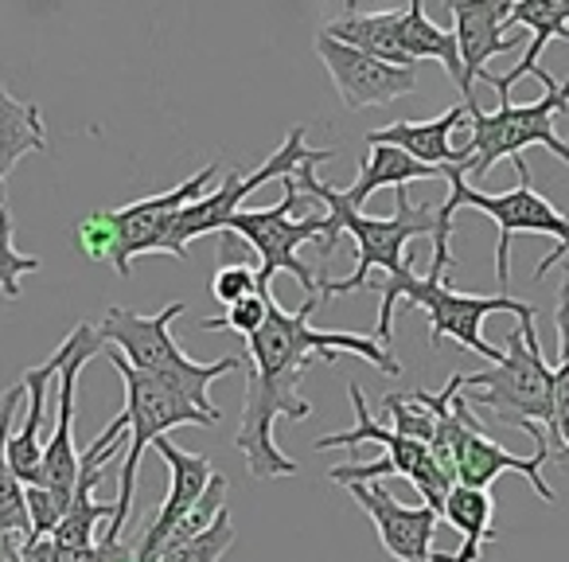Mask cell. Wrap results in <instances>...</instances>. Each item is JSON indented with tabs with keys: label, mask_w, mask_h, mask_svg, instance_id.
<instances>
[{
	"label": "cell",
	"mask_w": 569,
	"mask_h": 562,
	"mask_svg": "<svg viewBox=\"0 0 569 562\" xmlns=\"http://www.w3.org/2000/svg\"><path fill=\"white\" fill-rule=\"evenodd\" d=\"M320 297H305L301 309L284 313L273 297L269 317L258 333L246 341L250 352V379H246L242 422H238L234 450L246 457L250 473L258 481L277 476H297L301 465L284 457L277 445V422H305L312 414V403L297 391L312 364H336L340 356H359L382 375H402V364L390 356V348L379 336L359 333H325L312 325Z\"/></svg>",
	"instance_id": "obj_1"
},
{
	"label": "cell",
	"mask_w": 569,
	"mask_h": 562,
	"mask_svg": "<svg viewBox=\"0 0 569 562\" xmlns=\"http://www.w3.org/2000/svg\"><path fill=\"white\" fill-rule=\"evenodd\" d=\"M328 157H336L332 149H317L301 168L293 172V180L301 184L305 196L320 199L328 211V230L320 235V254H332L336 250V238L351 235L359 246V262H356V274L343 277V282H332V277L320 274V302L328 297H348L367 289L371 282V269H387V277H398L410 269V254L406 246L413 238H433V274H445L452 266V227L457 223H441L433 204H413L410 188H395V215H363L359 207L348 204L343 191H336L332 184H325L317 176V165H325Z\"/></svg>",
	"instance_id": "obj_2"
},
{
	"label": "cell",
	"mask_w": 569,
	"mask_h": 562,
	"mask_svg": "<svg viewBox=\"0 0 569 562\" xmlns=\"http://www.w3.org/2000/svg\"><path fill=\"white\" fill-rule=\"evenodd\" d=\"M379 341L390 348L395 341V317L398 305L402 309H421L429 317V348H441V341H457L460 348L476 352L488 364H499L503 359V348L483 341V321L491 313H515L519 321L535 317V305L515 302L511 294H496V297H480V294H460L445 282V274H433L429 269L426 277H418L413 269L398 277H387L379 282Z\"/></svg>",
	"instance_id": "obj_3"
},
{
	"label": "cell",
	"mask_w": 569,
	"mask_h": 562,
	"mask_svg": "<svg viewBox=\"0 0 569 562\" xmlns=\"http://www.w3.org/2000/svg\"><path fill=\"white\" fill-rule=\"evenodd\" d=\"M183 313V302H168L160 313H133L121 309V305H110L98 325L106 348H118L121 356L133 367H141L144 375L168 383L172 391H180L191 406H199L203 414H211L214 422L222 418V411L211 403L207 387L222 375L238 372L242 367V356H222L214 364H196L180 344L172 341V321Z\"/></svg>",
	"instance_id": "obj_4"
},
{
	"label": "cell",
	"mask_w": 569,
	"mask_h": 562,
	"mask_svg": "<svg viewBox=\"0 0 569 562\" xmlns=\"http://www.w3.org/2000/svg\"><path fill=\"white\" fill-rule=\"evenodd\" d=\"M515 172H519V184L499 196H488V191L472 188L468 176L460 168H445V180H449V199L437 204V215L441 223H457L460 207H476L480 215H488L499 230V243H496V277H499V289L507 294L511 286V238L515 235H546L553 238V250L546 254L542 262L535 266V282H542L553 266L569 254V215H561L542 191L535 188L530 180V165L522 157L511 160Z\"/></svg>",
	"instance_id": "obj_5"
},
{
	"label": "cell",
	"mask_w": 569,
	"mask_h": 562,
	"mask_svg": "<svg viewBox=\"0 0 569 562\" xmlns=\"http://www.w3.org/2000/svg\"><path fill=\"white\" fill-rule=\"evenodd\" d=\"M465 398L472 411H483L499 426L515 430H550L558 414L553 398V367L546 364L538 344L535 317L519 321V328L507 333L503 359L488 372H465Z\"/></svg>",
	"instance_id": "obj_6"
},
{
	"label": "cell",
	"mask_w": 569,
	"mask_h": 562,
	"mask_svg": "<svg viewBox=\"0 0 569 562\" xmlns=\"http://www.w3.org/2000/svg\"><path fill=\"white\" fill-rule=\"evenodd\" d=\"M535 79L546 87V95L538 102L515 106L511 95H499V110L491 114L468 102V141L460 145V160H465V176L472 188L499 160L522 157L530 145H542L561 165H569V141H561L558 129H553V118L561 110H569V79L558 87L546 67H538Z\"/></svg>",
	"instance_id": "obj_7"
},
{
	"label": "cell",
	"mask_w": 569,
	"mask_h": 562,
	"mask_svg": "<svg viewBox=\"0 0 569 562\" xmlns=\"http://www.w3.org/2000/svg\"><path fill=\"white\" fill-rule=\"evenodd\" d=\"M113 372L121 375V387H126V418H129V453L121 461V489H118V515L106 523V535L126 539V523L133 515V496H137V473H141L144 450L157 445V437H164L176 426H214L211 414H203L199 406H191L180 391H172L168 383L144 375L141 367H133L118 348H106Z\"/></svg>",
	"instance_id": "obj_8"
},
{
	"label": "cell",
	"mask_w": 569,
	"mask_h": 562,
	"mask_svg": "<svg viewBox=\"0 0 569 562\" xmlns=\"http://www.w3.org/2000/svg\"><path fill=\"white\" fill-rule=\"evenodd\" d=\"M284 196L273 207H246L234 211V219L227 223L230 235L246 238L258 250L261 269H258V294H273L277 274H293L305 286V297H320V274H312L301 262L305 243H320V235L328 230V211H301V184L293 176L281 180Z\"/></svg>",
	"instance_id": "obj_9"
},
{
	"label": "cell",
	"mask_w": 569,
	"mask_h": 562,
	"mask_svg": "<svg viewBox=\"0 0 569 562\" xmlns=\"http://www.w3.org/2000/svg\"><path fill=\"white\" fill-rule=\"evenodd\" d=\"M312 152L317 149H309V141H305V126H293L289 134H284L281 149H277L266 165L253 168L250 176H242V172L222 176L219 188H211L203 199H196V204H188L180 211L176 230H172V258L188 262V246L196 243V238L211 235V230H227V223L234 219V211H242L246 196H253V191L266 188V184H277V180H284V176H293Z\"/></svg>",
	"instance_id": "obj_10"
},
{
	"label": "cell",
	"mask_w": 569,
	"mask_h": 562,
	"mask_svg": "<svg viewBox=\"0 0 569 562\" xmlns=\"http://www.w3.org/2000/svg\"><path fill=\"white\" fill-rule=\"evenodd\" d=\"M214 176H219V165H203L183 184H176V188L106 211L113 223V235H118L110 266L118 269L121 277H129L133 274V258H141V254H172L176 219H180L183 207L196 204V199H203L207 191H211Z\"/></svg>",
	"instance_id": "obj_11"
},
{
	"label": "cell",
	"mask_w": 569,
	"mask_h": 562,
	"mask_svg": "<svg viewBox=\"0 0 569 562\" xmlns=\"http://www.w3.org/2000/svg\"><path fill=\"white\" fill-rule=\"evenodd\" d=\"M449 434H452V453H457V484H465V489H491L503 473H519V476H527L530 489H535L546 504L558 500V492H553L550 481L542 476V469L550 465V442H546V434L535 437V453H530V457L507 453L503 445L483 434L480 418H476V411L465 398V387L452 398Z\"/></svg>",
	"instance_id": "obj_12"
},
{
	"label": "cell",
	"mask_w": 569,
	"mask_h": 562,
	"mask_svg": "<svg viewBox=\"0 0 569 562\" xmlns=\"http://www.w3.org/2000/svg\"><path fill=\"white\" fill-rule=\"evenodd\" d=\"M106 348L98 325L82 321L67 336V359L59 372V391H56V430H51L48 445H43V465H40V489H48L51 496H59L67 507L74 500V484H79V461L82 453L74 450V391H79V375L98 352Z\"/></svg>",
	"instance_id": "obj_13"
},
{
	"label": "cell",
	"mask_w": 569,
	"mask_h": 562,
	"mask_svg": "<svg viewBox=\"0 0 569 562\" xmlns=\"http://www.w3.org/2000/svg\"><path fill=\"white\" fill-rule=\"evenodd\" d=\"M348 395H351V411H356V430H348V434H325L312 442V450H340V445H363V442H379L382 457L395 465V476H406V481L418 489V496L426 500L429 507H437V512H445V500H449V492L457 489V481H452L449 473H445L441 465H437V457L429 453L426 442H413V437H402L398 430L382 426V422L371 418V411H367V398L363 391H359V383H348Z\"/></svg>",
	"instance_id": "obj_14"
},
{
	"label": "cell",
	"mask_w": 569,
	"mask_h": 562,
	"mask_svg": "<svg viewBox=\"0 0 569 562\" xmlns=\"http://www.w3.org/2000/svg\"><path fill=\"white\" fill-rule=\"evenodd\" d=\"M317 56L325 71L332 75V87L348 110H371V106H390L398 98L418 90V67H395L387 59H375L359 48L332 40V36H317Z\"/></svg>",
	"instance_id": "obj_15"
},
{
	"label": "cell",
	"mask_w": 569,
	"mask_h": 562,
	"mask_svg": "<svg viewBox=\"0 0 569 562\" xmlns=\"http://www.w3.org/2000/svg\"><path fill=\"white\" fill-rule=\"evenodd\" d=\"M348 492L356 496V504L371 515L375 531H379V543L390 559L398 562H452V554L433 551V535L437 523H441V512L429 504H402L395 500L382 481H359L348 484Z\"/></svg>",
	"instance_id": "obj_16"
},
{
	"label": "cell",
	"mask_w": 569,
	"mask_h": 562,
	"mask_svg": "<svg viewBox=\"0 0 569 562\" xmlns=\"http://www.w3.org/2000/svg\"><path fill=\"white\" fill-rule=\"evenodd\" d=\"M515 0H460L457 9H449L452 17V36L460 48V67H465V82H460V98L476 102L472 87L476 79L488 75V63L496 56L522 48V40H530L527 28H507L511 20Z\"/></svg>",
	"instance_id": "obj_17"
},
{
	"label": "cell",
	"mask_w": 569,
	"mask_h": 562,
	"mask_svg": "<svg viewBox=\"0 0 569 562\" xmlns=\"http://www.w3.org/2000/svg\"><path fill=\"white\" fill-rule=\"evenodd\" d=\"M152 450H157L168 465V496H164V504H160L157 520L149 523V531H144L141 543H137V562H157V554L164 551L172 531L188 520L191 507L199 504V496H203L207 484H211V476H214L211 457L180 450V445H172L168 437H157Z\"/></svg>",
	"instance_id": "obj_18"
},
{
	"label": "cell",
	"mask_w": 569,
	"mask_h": 562,
	"mask_svg": "<svg viewBox=\"0 0 569 562\" xmlns=\"http://www.w3.org/2000/svg\"><path fill=\"white\" fill-rule=\"evenodd\" d=\"M63 359H67V341L43 359L40 367H28L24 372V391H28V414H24V426L12 430L9 434V461L17 469V476L24 484L40 481V465H43V418H48V406H51V387H59V372H63Z\"/></svg>",
	"instance_id": "obj_19"
},
{
	"label": "cell",
	"mask_w": 569,
	"mask_h": 562,
	"mask_svg": "<svg viewBox=\"0 0 569 562\" xmlns=\"http://www.w3.org/2000/svg\"><path fill=\"white\" fill-rule=\"evenodd\" d=\"M468 121V106H452L441 118L433 121H395L387 129H375L367 134V145H395V149L410 152L413 160L429 168H460L465 172V160H460V149H452V134Z\"/></svg>",
	"instance_id": "obj_20"
},
{
	"label": "cell",
	"mask_w": 569,
	"mask_h": 562,
	"mask_svg": "<svg viewBox=\"0 0 569 562\" xmlns=\"http://www.w3.org/2000/svg\"><path fill=\"white\" fill-rule=\"evenodd\" d=\"M20 403H24V383H17V387H9L0 395V539L28 546L32 543V520H28L24 481H20L9 461V434Z\"/></svg>",
	"instance_id": "obj_21"
},
{
	"label": "cell",
	"mask_w": 569,
	"mask_h": 562,
	"mask_svg": "<svg viewBox=\"0 0 569 562\" xmlns=\"http://www.w3.org/2000/svg\"><path fill=\"white\" fill-rule=\"evenodd\" d=\"M402 17H406V9L343 12V17L328 20L325 36L348 43V48L367 51V56H375V59H387V63H395V67H413L402 43Z\"/></svg>",
	"instance_id": "obj_22"
},
{
	"label": "cell",
	"mask_w": 569,
	"mask_h": 562,
	"mask_svg": "<svg viewBox=\"0 0 569 562\" xmlns=\"http://www.w3.org/2000/svg\"><path fill=\"white\" fill-rule=\"evenodd\" d=\"M437 176H445L441 168L421 165V160H413L410 152L395 149V145H371V152H367L363 165H359L356 184H351L343 196H348L351 207L363 211V204L379 188H406V184H413V180H437Z\"/></svg>",
	"instance_id": "obj_23"
},
{
	"label": "cell",
	"mask_w": 569,
	"mask_h": 562,
	"mask_svg": "<svg viewBox=\"0 0 569 562\" xmlns=\"http://www.w3.org/2000/svg\"><path fill=\"white\" fill-rule=\"evenodd\" d=\"M48 149V126L36 102L17 98L0 79V180L28 157Z\"/></svg>",
	"instance_id": "obj_24"
},
{
	"label": "cell",
	"mask_w": 569,
	"mask_h": 562,
	"mask_svg": "<svg viewBox=\"0 0 569 562\" xmlns=\"http://www.w3.org/2000/svg\"><path fill=\"white\" fill-rule=\"evenodd\" d=\"M441 520H449L452 528L460 531V551L452 554V562H480L483 546L496 543V531H491V520H496V500H491L488 489H457L445 500Z\"/></svg>",
	"instance_id": "obj_25"
},
{
	"label": "cell",
	"mask_w": 569,
	"mask_h": 562,
	"mask_svg": "<svg viewBox=\"0 0 569 562\" xmlns=\"http://www.w3.org/2000/svg\"><path fill=\"white\" fill-rule=\"evenodd\" d=\"M402 43L410 63L418 67L421 59H433V63L445 67L452 82H465V67H460V48L452 28H441L426 17V0H406V17H402Z\"/></svg>",
	"instance_id": "obj_26"
},
{
	"label": "cell",
	"mask_w": 569,
	"mask_h": 562,
	"mask_svg": "<svg viewBox=\"0 0 569 562\" xmlns=\"http://www.w3.org/2000/svg\"><path fill=\"white\" fill-rule=\"evenodd\" d=\"M129 559H137V546H129L118 535H106V531L94 546L59 543L56 535L32 539L24 546V562H129Z\"/></svg>",
	"instance_id": "obj_27"
},
{
	"label": "cell",
	"mask_w": 569,
	"mask_h": 562,
	"mask_svg": "<svg viewBox=\"0 0 569 562\" xmlns=\"http://www.w3.org/2000/svg\"><path fill=\"white\" fill-rule=\"evenodd\" d=\"M387 406L390 430H398L402 437H413V442L433 445L437 437V406L429 398V391H413V395H387L382 398Z\"/></svg>",
	"instance_id": "obj_28"
},
{
	"label": "cell",
	"mask_w": 569,
	"mask_h": 562,
	"mask_svg": "<svg viewBox=\"0 0 569 562\" xmlns=\"http://www.w3.org/2000/svg\"><path fill=\"white\" fill-rule=\"evenodd\" d=\"M230 546H234V523H230V512H222L211 528L199 531L196 539H183V543L168 546L157 562H222V554Z\"/></svg>",
	"instance_id": "obj_29"
},
{
	"label": "cell",
	"mask_w": 569,
	"mask_h": 562,
	"mask_svg": "<svg viewBox=\"0 0 569 562\" xmlns=\"http://www.w3.org/2000/svg\"><path fill=\"white\" fill-rule=\"evenodd\" d=\"M269 305H273V294H250L246 302L230 305L227 317L199 321V328H203V333H238L242 341H250V336L258 333L261 325H266Z\"/></svg>",
	"instance_id": "obj_30"
},
{
	"label": "cell",
	"mask_w": 569,
	"mask_h": 562,
	"mask_svg": "<svg viewBox=\"0 0 569 562\" xmlns=\"http://www.w3.org/2000/svg\"><path fill=\"white\" fill-rule=\"evenodd\" d=\"M36 269H40V258L17 250V243H12V215L0 211V294L9 297V302H17L20 277L36 274Z\"/></svg>",
	"instance_id": "obj_31"
},
{
	"label": "cell",
	"mask_w": 569,
	"mask_h": 562,
	"mask_svg": "<svg viewBox=\"0 0 569 562\" xmlns=\"http://www.w3.org/2000/svg\"><path fill=\"white\" fill-rule=\"evenodd\" d=\"M74 238H79V250L87 254L90 262H110L113 246H118V235H113V223L106 211H94V215H87V219H79Z\"/></svg>",
	"instance_id": "obj_32"
},
{
	"label": "cell",
	"mask_w": 569,
	"mask_h": 562,
	"mask_svg": "<svg viewBox=\"0 0 569 562\" xmlns=\"http://www.w3.org/2000/svg\"><path fill=\"white\" fill-rule=\"evenodd\" d=\"M250 294H258V269L242 266V262L214 269V277H211V297H214V302H222L230 309V305L246 302Z\"/></svg>",
	"instance_id": "obj_33"
},
{
	"label": "cell",
	"mask_w": 569,
	"mask_h": 562,
	"mask_svg": "<svg viewBox=\"0 0 569 562\" xmlns=\"http://www.w3.org/2000/svg\"><path fill=\"white\" fill-rule=\"evenodd\" d=\"M546 442H550V461L569 473V403L558 406V414H553V426L546 430Z\"/></svg>",
	"instance_id": "obj_34"
},
{
	"label": "cell",
	"mask_w": 569,
	"mask_h": 562,
	"mask_svg": "<svg viewBox=\"0 0 569 562\" xmlns=\"http://www.w3.org/2000/svg\"><path fill=\"white\" fill-rule=\"evenodd\" d=\"M0 562H24V546L9 543V539H0Z\"/></svg>",
	"instance_id": "obj_35"
},
{
	"label": "cell",
	"mask_w": 569,
	"mask_h": 562,
	"mask_svg": "<svg viewBox=\"0 0 569 562\" xmlns=\"http://www.w3.org/2000/svg\"><path fill=\"white\" fill-rule=\"evenodd\" d=\"M0 211H9V188H4V180H0Z\"/></svg>",
	"instance_id": "obj_36"
},
{
	"label": "cell",
	"mask_w": 569,
	"mask_h": 562,
	"mask_svg": "<svg viewBox=\"0 0 569 562\" xmlns=\"http://www.w3.org/2000/svg\"><path fill=\"white\" fill-rule=\"evenodd\" d=\"M457 4H460V0H445V9H457Z\"/></svg>",
	"instance_id": "obj_37"
},
{
	"label": "cell",
	"mask_w": 569,
	"mask_h": 562,
	"mask_svg": "<svg viewBox=\"0 0 569 562\" xmlns=\"http://www.w3.org/2000/svg\"><path fill=\"white\" fill-rule=\"evenodd\" d=\"M343 4H348V9H351V4H356V0H343Z\"/></svg>",
	"instance_id": "obj_38"
},
{
	"label": "cell",
	"mask_w": 569,
	"mask_h": 562,
	"mask_svg": "<svg viewBox=\"0 0 569 562\" xmlns=\"http://www.w3.org/2000/svg\"><path fill=\"white\" fill-rule=\"evenodd\" d=\"M129 562H137V559H129Z\"/></svg>",
	"instance_id": "obj_39"
},
{
	"label": "cell",
	"mask_w": 569,
	"mask_h": 562,
	"mask_svg": "<svg viewBox=\"0 0 569 562\" xmlns=\"http://www.w3.org/2000/svg\"><path fill=\"white\" fill-rule=\"evenodd\" d=\"M566 277H569V274H566Z\"/></svg>",
	"instance_id": "obj_40"
}]
</instances>
